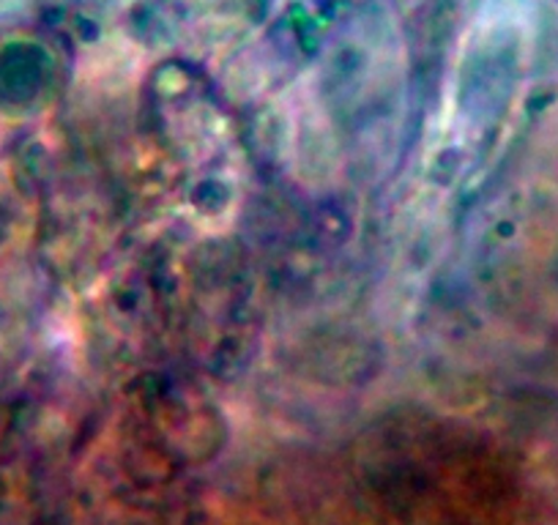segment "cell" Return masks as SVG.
Wrapping results in <instances>:
<instances>
[]
</instances>
